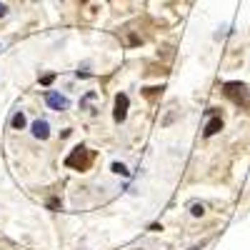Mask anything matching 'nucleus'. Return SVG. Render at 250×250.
Returning a JSON list of instances; mask_svg holds the SVG:
<instances>
[{"label": "nucleus", "mask_w": 250, "mask_h": 250, "mask_svg": "<svg viewBox=\"0 0 250 250\" xmlns=\"http://www.w3.org/2000/svg\"><path fill=\"white\" fill-rule=\"evenodd\" d=\"M218 130H223V118H220V115H215V118H210V120H208V125H205L203 135H205V138H213Z\"/></svg>", "instance_id": "obj_5"}, {"label": "nucleus", "mask_w": 250, "mask_h": 250, "mask_svg": "<svg viewBox=\"0 0 250 250\" xmlns=\"http://www.w3.org/2000/svg\"><path fill=\"white\" fill-rule=\"evenodd\" d=\"M10 125L20 130V128L25 125V115H23V113H15V115H13V120H10Z\"/></svg>", "instance_id": "obj_7"}, {"label": "nucleus", "mask_w": 250, "mask_h": 250, "mask_svg": "<svg viewBox=\"0 0 250 250\" xmlns=\"http://www.w3.org/2000/svg\"><path fill=\"white\" fill-rule=\"evenodd\" d=\"M5 13H8V8H5V5H3V3H0V18H3V15H5Z\"/></svg>", "instance_id": "obj_11"}, {"label": "nucleus", "mask_w": 250, "mask_h": 250, "mask_svg": "<svg viewBox=\"0 0 250 250\" xmlns=\"http://www.w3.org/2000/svg\"><path fill=\"white\" fill-rule=\"evenodd\" d=\"M128 108H130V98L125 95V93H118V95H115V113H113L118 123L125 120V115H128Z\"/></svg>", "instance_id": "obj_3"}, {"label": "nucleus", "mask_w": 250, "mask_h": 250, "mask_svg": "<svg viewBox=\"0 0 250 250\" xmlns=\"http://www.w3.org/2000/svg\"><path fill=\"white\" fill-rule=\"evenodd\" d=\"M158 90H163V88H145V95H148V98H155Z\"/></svg>", "instance_id": "obj_10"}, {"label": "nucleus", "mask_w": 250, "mask_h": 250, "mask_svg": "<svg viewBox=\"0 0 250 250\" xmlns=\"http://www.w3.org/2000/svg\"><path fill=\"white\" fill-rule=\"evenodd\" d=\"M113 173H118V175H128V170H125V165H123V163H113Z\"/></svg>", "instance_id": "obj_9"}, {"label": "nucleus", "mask_w": 250, "mask_h": 250, "mask_svg": "<svg viewBox=\"0 0 250 250\" xmlns=\"http://www.w3.org/2000/svg\"><path fill=\"white\" fill-rule=\"evenodd\" d=\"M190 213H193L195 218H200V215L205 213V205H203V203H193V205H190Z\"/></svg>", "instance_id": "obj_8"}, {"label": "nucleus", "mask_w": 250, "mask_h": 250, "mask_svg": "<svg viewBox=\"0 0 250 250\" xmlns=\"http://www.w3.org/2000/svg\"><path fill=\"white\" fill-rule=\"evenodd\" d=\"M223 93L228 100H233L235 105H240L243 110H250V90L245 83H238V80H230L223 85Z\"/></svg>", "instance_id": "obj_1"}, {"label": "nucleus", "mask_w": 250, "mask_h": 250, "mask_svg": "<svg viewBox=\"0 0 250 250\" xmlns=\"http://www.w3.org/2000/svg\"><path fill=\"white\" fill-rule=\"evenodd\" d=\"M33 135H35L38 140H45V138L50 135V125H48L45 120H35V123H33Z\"/></svg>", "instance_id": "obj_6"}, {"label": "nucleus", "mask_w": 250, "mask_h": 250, "mask_svg": "<svg viewBox=\"0 0 250 250\" xmlns=\"http://www.w3.org/2000/svg\"><path fill=\"white\" fill-rule=\"evenodd\" d=\"M45 100H48V105L53 108V110H68V98L65 95H58V93H48L45 95Z\"/></svg>", "instance_id": "obj_4"}, {"label": "nucleus", "mask_w": 250, "mask_h": 250, "mask_svg": "<svg viewBox=\"0 0 250 250\" xmlns=\"http://www.w3.org/2000/svg\"><path fill=\"white\" fill-rule=\"evenodd\" d=\"M93 160H95V153L93 150H88V148H75L68 158H65V165L68 168H73V170H88L90 165H93Z\"/></svg>", "instance_id": "obj_2"}]
</instances>
